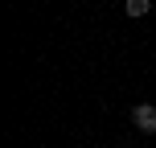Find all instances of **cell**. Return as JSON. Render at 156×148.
<instances>
[{
  "mask_svg": "<svg viewBox=\"0 0 156 148\" xmlns=\"http://www.w3.org/2000/svg\"><path fill=\"white\" fill-rule=\"evenodd\" d=\"M132 124L140 132H156V103H136L132 107Z\"/></svg>",
  "mask_w": 156,
  "mask_h": 148,
  "instance_id": "1",
  "label": "cell"
},
{
  "mask_svg": "<svg viewBox=\"0 0 156 148\" xmlns=\"http://www.w3.org/2000/svg\"><path fill=\"white\" fill-rule=\"evenodd\" d=\"M148 8H152V0H123L127 16H148Z\"/></svg>",
  "mask_w": 156,
  "mask_h": 148,
  "instance_id": "2",
  "label": "cell"
}]
</instances>
